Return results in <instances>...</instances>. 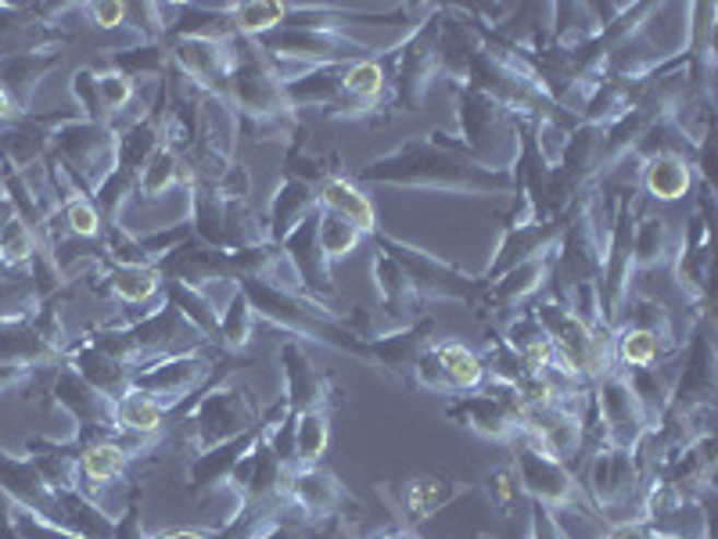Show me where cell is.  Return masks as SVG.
<instances>
[{
	"label": "cell",
	"instance_id": "cell-20",
	"mask_svg": "<svg viewBox=\"0 0 718 539\" xmlns=\"http://www.w3.org/2000/svg\"><path fill=\"white\" fill-rule=\"evenodd\" d=\"M543 273H546L543 259H525V262H518V270L510 273V281L503 284V292H507V298H521L528 292H535Z\"/></svg>",
	"mask_w": 718,
	"mask_h": 539
},
{
	"label": "cell",
	"instance_id": "cell-17",
	"mask_svg": "<svg viewBox=\"0 0 718 539\" xmlns=\"http://www.w3.org/2000/svg\"><path fill=\"white\" fill-rule=\"evenodd\" d=\"M449 496H452V489L443 479H421L410 485L407 507L413 511V518H421V514H432L435 507H443Z\"/></svg>",
	"mask_w": 718,
	"mask_h": 539
},
{
	"label": "cell",
	"instance_id": "cell-18",
	"mask_svg": "<svg viewBox=\"0 0 718 539\" xmlns=\"http://www.w3.org/2000/svg\"><path fill=\"white\" fill-rule=\"evenodd\" d=\"M284 15H287L284 4H237L234 8V22L245 33H267L273 26H281Z\"/></svg>",
	"mask_w": 718,
	"mask_h": 539
},
{
	"label": "cell",
	"instance_id": "cell-14",
	"mask_svg": "<svg viewBox=\"0 0 718 539\" xmlns=\"http://www.w3.org/2000/svg\"><path fill=\"white\" fill-rule=\"evenodd\" d=\"M36 256V242L30 223L22 216H8L0 223V262H30Z\"/></svg>",
	"mask_w": 718,
	"mask_h": 539
},
{
	"label": "cell",
	"instance_id": "cell-6",
	"mask_svg": "<svg viewBox=\"0 0 718 539\" xmlns=\"http://www.w3.org/2000/svg\"><path fill=\"white\" fill-rule=\"evenodd\" d=\"M287 493L295 496V504H302L306 511H313V514H327L331 507H338L342 504V485H338L331 474H323V471H302L298 479L287 485Z\"/></svg>",
	"mask_w": 718,
	"mask_h": 539
},
{
	"label": "cell",
	"instance_id": "cell-3",
	"mask_svg": "<svg viewBox=\"0 0 718 539\" xmlns=\"http://www.w3.org/2000/svg\"><path fill=\"white\" fill-rule=\"evenodd\" d=\"M320 202H323L327 212H334V216H342L345 223H352V227H356L360 234L377 227V216H374L370 198L363 195L356 184H349V180H327L323 191H320Z\"/></svg>",
	"mask_w": 718,
	"mask_h": 539
},
{
	"label": "cell",
	"instance_id": "cell-1",
	"mask_svg": "<svg viewBox=\"0 0 718 539\" xmlns=\"http://www.w3.org/2000/svg\"><path fill=\"white\" fill-rule=\"evenodd\" d=\"M518 479L528 493L546 500L553 507H564L575 493L572 474L561 468V460L546 457L543 449H535V446H525L518 454Z\"/></svg>",
	"mask_w": 718,
	"mask_h": 539
},
{
	"label": "cell",
	"instance_id": "cell-7",
	"mask_svg": "<svg viewBox=\"0 0 718 539\" xmlns=\"http://www.w3.org/2000/svg\"><path fill=\"white\" fill-rule=\"evenodd\" d=\"M126 446L122 443H116V438H105V443H94V446H86L83 449V457H80V474H83V482H91V485H105V482H111L116 474H122V468H126Z\"/></svg>",
	"mask_w": 718,
	"mask_h": 539
},
{
	"label": "cell",
	"instance_id": "cell-19",
	"mask_svg": "<svg viewBox=\"0 0 718 539\" xmlns=\"http://www.w3.org/2000/svg\"><path fill=\"white\" fill-rule=\"evenodd\" d=\"M66 223L75 237H97L101 234V212L94 202H86V198H69Z\"/></svg>",
	"mask_w": 718,
	"mask_h": 539
},
{
	"label": "cell",
	"instance_id": "cell-10",
	"mask_svg": "<svg viewBox=\"0 0 718 539\" xmlns=\"http://www.w3.org/2000/svg\"><path fill=\"white\" fill-rule=\"evenodd\" d=\"M111 292H116L122 303H144L158 292V270L151 267H119L111 270Z\"/></svg>",
	"mask_w": 718,
	"mask_h": 539
},
{
	"label": "cell",
	"instance_id": "cell-23",
	"mask_svg": "<svg viewBox=\"0 0 718 539\" xmlns=\"http://www.w3.org/2000/svg\"><path fill=\"white\" fill-rule=\"evenodd\" d=\"M518 485H521L518 471H499L496 479H493V493H496V504H499V507H507V504H510V496L518 493Z\"/></svg>",
	"mask_w": 718,
	"mask_h": 539
},
{
	"label": "cell",
	"instance_id": "cell-22",
	"mask_svg": "<svg viewBox=\"0 0 718 539\" xmlns=\"http://www.w3.org/2000/svg\"><path fill=\"white\" fill-rule=\"evenodd\" d=\"M126 4H91V19L101 30H122L126 26Z\"/></svg>",
	"mask_w": 718,
	"mask_h": 539
},
{
	"label": "cell",
	"instance_id": "cell-5",
	"mask_svg": "<svg viewBox=\"0 0 718 539\" xmlns=\"http://www.w3.org/2000/svg\"><path fill=\"white\" fill-rule=\"evenodd\" d=\"M432 356H435L438 371H443V378H446L449 388H478V385H482V378H485L482 360H478L471 349L460 345V342L438 345Z\"/></svg>",
	"mask_w": 718,
	"mask_h": 539
},
{
	"label": "cell",
	"instance_id": "cell-25",
	"mask_svg": "<svg viewBox=\"0 0 718 539\" xmlns=\"http://www.w3.org/2000/svg\"><path fill=\"white\" fill-rule=\"evenodd\" d=\"M158 539H209V536H201V532H191V529H180V532H162Z\"/></svg>",
	"mask_w": 718,
	"mask_h": 539
},
{
	"label": "cell",
	"instance_id": "cell-12",
	"mask_svg": "<svg viewBox=\"0 0 718 539\" xmlns=\"http://www.w3.org/2000/svg\"><path fill=\"white\" fill-rule=\"evenodd\" d=\"M327 438H331V432H327V418L320 410H306L302 413V421L295 424V457L302 464L320 460V454L327 449Z\"/></svg>",
	"mask_w": 718,
	"mask_h": 539
},
{
	"label": "cell",
	"instance_id": "cell-2",
	"mask_svg": "<svg viewBox=\"0 0 718 539\" xmlns=\"http://www.w3.org/2000/svg\"><path fill=\"white\" fill-rule=\"evenodd\" d=\"M600 410L608 421V432L614 443L628 446L644 429V403H639L633 382L625 378H608L600 388Z\"/></svg>",
	"mask_w": 718,
	"mask_h": 539
},
{
	"label": "cell",
	"instance_id": "cell-11",
	"mask_svg": "<svg viewBox=\"0 0 718 539\" xmlns=\"http://www.w3.org/2000/svg\"><path fill=\"white\" fill-rule=\"evenodd\" d=\"M593 482L600 500H614L633 489V464H628L625 454H603L593 468Z\"/></svg>",
	"mask_w": 718,
	"mask_h": 539
},
{
	"label": "cell",
	"instance_id": "cell-8",
	"mask_svg": "<svg viewBox=\"0 0 718 539\" xmlns=\"http://www.w3.org/2000/svg\"><path fill=\"white\" fill-rule=\"evenodd\" d=\"M647 191L654 198H664V202H675L690 191V166L683 159H672V155H658L650 159L647 166Z\"/></svg>",
	"mask_w": 718,
	"mask_h": 539
},
{
	"label": "cell",
	"instance_id": "cell-13",
	"mask_svg": "<svg viewBox=\"0 0 718 539\" xmlns=\"http://www.w3.org/2000/svg\"><path fill=\"white\" fill-rule=\"evenodd\" d=\"M317 245L327 259H338V256H349L352 248L360 245V231L345 223L342 216H334V212H323L320 216V227H317Z\"/></svg>",
	"mask_w": 718,
	"mask_h": 539
},
{
	"label": "cell",
	"instance_id": "cell-4",
	"mask_svg": "<svg viewBox=\"0 0 718 539\" xmlns=\"http://www.w3.org/2000/svg\"><path fill=\"white\" fill-rule=\"evenodd\" d=\"M162 407L155 396H148L144 388H130L116 399V421L122 432L133 435H155L162 429Z\"/></svg>",
	"mask_w": 718,
	"mask_h": 539
},
{
	"label": "cell",
	"instance_id": "cell-9",
	"mask_svg": "<svg viewBox=\"0 0 718 539\" xmlns=\"http://www.w3.org/2000/svg\"><path fill=\"white\" fill-rule=\"evenodd\" d=\"M661 356V338L654 328H625L619 338V360L625 367H654Z\"/></svg>",
	"mask_w": 718,
	"mask_h": 539
},
{
	"label": "cell",
	"instance_id": "cell-26",
	"mask_svg": "<svg viewBox=\"0 0 718 539\" xmlns=\"http://www.w3.org/2000/svg\"><path fill=\"white\" fill-rule=\"evenodd\" d=\"M385 539H413V536H385Z\"/></svg>",
	"mask_w": 718,
	"mask_h": 539
},
{
	"label": "cell",
	"instance_id": "cell-16",
	"mask_svg": "<svg viewBox=\"0 0 718 539\" xmlns=\"http://www.w3.org/2000/svg\"><path fill=\"white\" fill-rule=\"evenodd\" d=\"M342 86L352 97H360V102H370V97L381 94L385 72H381V66H374V61H356V66L345 69Z\"/></svg>",
	"mask_w": 718,
	"mask_h": 539
},
{
	"label": "cell",
	"instance_id": "cell-21",
	"mask_svg": "<svg viewBox=\"0 0 718 539\" xmlns=\"http://www.w3.org/2000/svg\"><path fill=\"white\" fill-rule=\"evenodd\" d=\"M248 320H251V309L245 303V295H237L231 317H226V342H231L234 349L248 342Z\"/></svg>",
	"mask_w": 718,
	"mask_h": 539
},
{
	"label": "cell",
	"instance_id": "cell-24",
	"mask_svg": "<svg viewBox=\"0 0 718 539\" xmlns=\"http://www.w3.org/2000/svg\"><path fill=\"white\" fill-rule=\"evenodd\" d=\"M15 116V105H11V97L4 94V86H0V119H11Z\"/></svg>",
	"mask_w": 718,
	"mask_h": 539
},
{
	"label": "cell",
	"instance_id": "cell-15",
	"mask_svg": "<svg viewBox=\"0 0 718 539\" xmlns=\"http://www.w3.org/2000/svg\"><path fill=\"white\" fill-rule=\"evenodd\" d=\"M173 180H176V159H173V152H169V148H155V152H151L148 162H144L141 191L148 198H158V195L169 191Z\"/></svg>",
	"mask_w": 718,
	"mask_h": 539
}]
</instances>
